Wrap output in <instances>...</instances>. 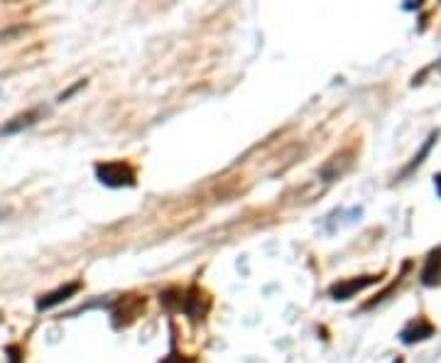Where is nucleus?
<instances>
[{"label": "nucleus", "mask_w": 441, "mask_h": 363, "mask_svg": "<svg viewBox=\"0 0 441 363\" xmlns=\"http://www.w3.org/2000/svg\"><path fill=\"white\" fill-rule=\"evenodd\" d=\"M96 177L106 186H132L135 184V169L128 162H103L96 167Z\"/></svg>", "instance_id": "obj_1"}, {"label": "nucleus", "mask_w": 441, "mask_h": 363, "mask_svg": "<svg viewBox=\"0 0 441 363\" xmlns=\"http://www.w3.org/2000/svg\"><path fill=\"white\" fill-rule=\"evenodd\" d=\"M378 275H366V278H353V280H341V283L331 285L329 295L334 297V300H351L356 293H361V290L371 288V285L378 283Z\"/></svg>", "instance_id": "obj_2"}, {"label": "nucleus", "mask_w": 441, "mask_h": 363, "mask_svg": "<svg viewBox=\"0 0 441 363\" xmlns=\"http://www.w3.org/2000/svg\"><path fill=\"white\" fill-rule=\"evenodd\" d=\"M432 334H434V327L427 322V319L419 317V319H415V322H410L405 329H402L400 339L405 341V344H417V341L429 339V337H432Z\"/></svg>", "instance_id": "obj_3"}, {"label": "nucleus", "mask_w": 441, "mask_h": 363, "mask_svg": "<svg viewBox=\"0 0 441 363\" xmlns=\"http://www.w3.org/2000/svg\"><path fill=\"white\" fill-rule=\"evenodd\" d=\"M79 288H81L79 283H69V285H64V288L54 290V293L42 295V297H40V302H37V310L44 312V310H52V307L62 305V302L69 300L71 295H76V293H79Z\"/></svg>", "instance_id": "obj_4"}, {"label": "nucleus", "mask_w": 441, "mask_h": 363, "mask_svg": "<svg viewBox=\"0 0 441 363\" xmlns=\"http://www.w3.org/2000/svg\"><path fill=\"white\" fill-rule=\"evenodd\" d=\"M422 283H424V285H437V283H441V248L429 253L427 265H424V270H422Z\"/></svg>", "instance_id": "obj_5"}, {"label": "nucleus", "mask_w": 441, "mask_h": 363, "mask_svg": "<svg viewBox=\"0 0 441 363\" xmlns=\"http://www.w3.org/2000/svg\"><path fill=\"white\" fill-rule=\"evenodd\" d=\"M37 115H40V111H27L18 115V118H13L10 123H5L3 128H0V135H13V133H20L22 128H30L37 120Z\"/></svg>", "instance_id": "obj_6"}, {"label": "nucleus", "mask_w": 441, "mask_h": 363, "mask_svg": "<svg viewBox=\"0 0 441 363\" xmlns=\"http://www.w3.org/2000/svg\"><path fill=\"white\" fill-rule=\"evenodd\" d=\"M437 137H439V133H432V135H429V140L424 142V147H422V150H419V155H417L415 159H412V164H410V167L405 169V172L400 174V177H405V174H410L412 169H415V167H419V164L424 162V157L429 155V150H432V145H434V142H437Z\"/></svg>", "instance_id": "obj_7"}, {"label": "nucleus", "mask_w": 441, "mask_h": 363, "mask_svg": "<svg viewBox=\"0 0 441 363\" xmlns=\"http://www.w3.org/2000/svg\"><path fill=\"white\" fill-rule=\"evenodd\" d=\"M159 363H194V359H186V356H181V354H169Z\"/></svg>", "instance_id": "obj_8"}, {"label": "nucleus", "mask_w": 441, "mask_h": 363, "mask_svg": "<svg viewBox=\"0 0 441 363\" xmlns=\"http://www.w3.org/2000/svg\"><path fill=\"white\" fill-rule=\"evenodd\" d=\"M434 186H437V194L441 196V174H437V177H434Z\"/></svg>", "instance_id": "obj_9"}]
</instances>
